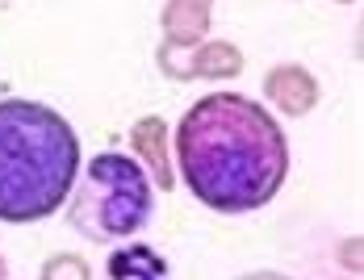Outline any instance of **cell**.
<instances>
[{
  "instance_id": "1",
  "label": "cell",
  "mask_w": 364,
  "mask_h": 280,
  "mask_svg": "<svg viewBox=\"0 0 364 280\" xmlns=\"http://www.w3.org/2000/svg\"><path fill=\"white\" fill-rule=\"evenodd\" d=\"M176 163L205 210L252 213L281 193L289 176V142L252 97L214 92L181 117Z\"/></svg>"
},
{
  "instance_id": "4",
  "label": "cell",
  "mask_w": 364,
  "mask_h": 280,
  "mask_svg": "<svg viewBox=\"0 0 364 280\" xmlns=\"http://www.w3.org/2000/svg\"><path fill=\"white\" fill-rule=\"evenodd\" d=\"M105 280H168V259L146 243H126L109 255Z\"/></svg>"
},
{
  "instance_id": "3",
  "label": "cell",
  "mask_w": 364,
  "mask_h": 280,
  "mask_svg": "<svg viewBox=\"0 0 364 280\" xmlns=\"http://www.w3.org/2000/svg\"><path fill=\"white\" fill-rule=\"evenodd\" d=\"M151 222V180L139 159L105 151L80 176L72 201V226L92 243H122Z\"/></svg>"
},
{
  "instance_id": "2",
  "label": "cell",
  "mask_w": 364,
  "mask_h": 280,
  "mask_svg": "<svg viewBox=\"0 0 364 280\" xmlns=\"http://www.w3.org/2000/svg\"><path fill=\"white\" fill-rule=\"evenodd\" d=\"M80 176V142L55 109L0 101V222H42Z\"/></svg>"
}]
</instances>
